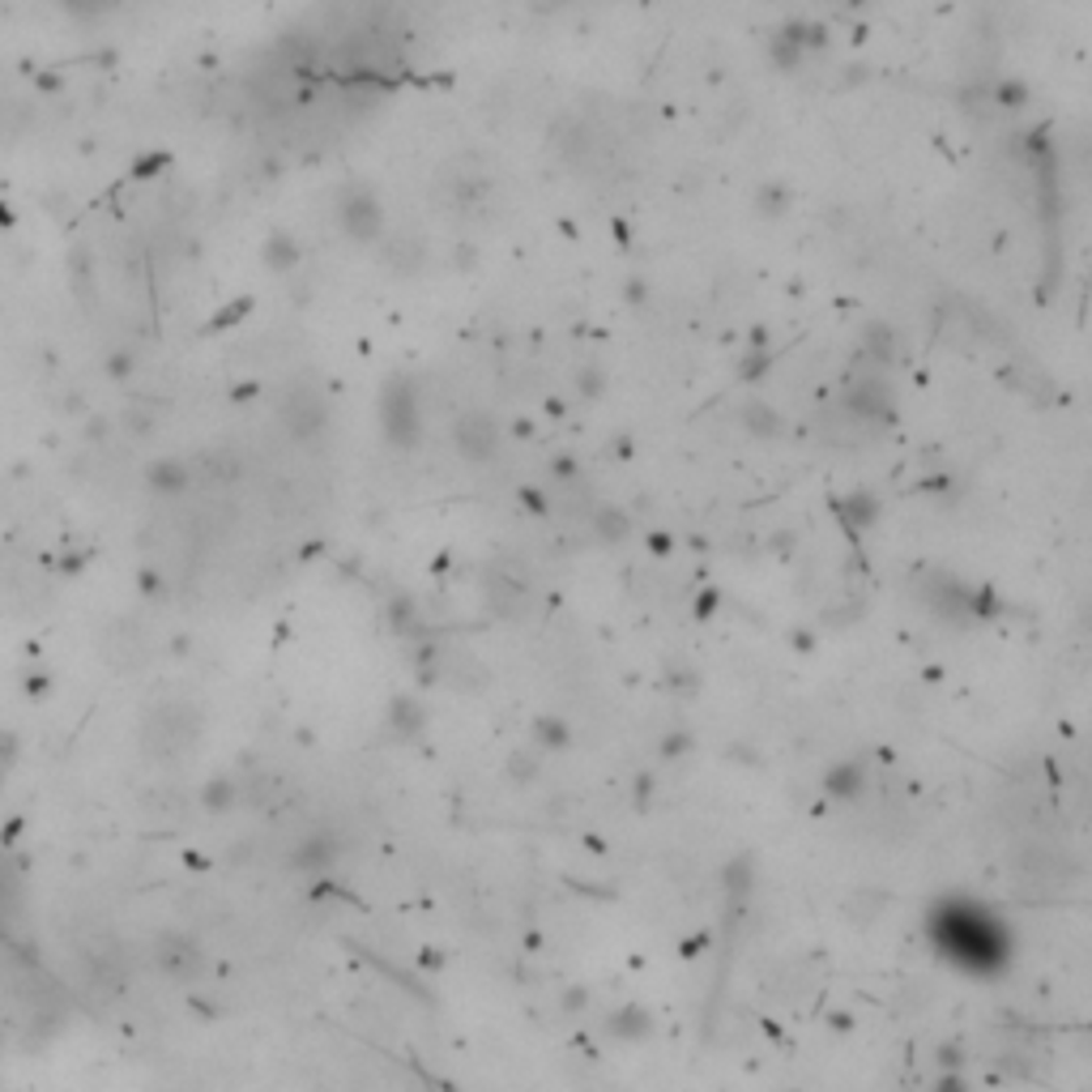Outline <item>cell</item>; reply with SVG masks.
<instances>
[{"label":"cell","instance_id":"1","mask_svg":"<svg viewBox=\"0 0 1092 1092\" xmlns=\"http://www.w3.org/2000/svg\"><path fill=\"white\" fill-rule=\"evenodd\" d=\"M943 930L952 934V943H956V960H965V965H973V969H991L995 960L1003 956V943H999V934H995V922H985V918L952 914V918L943 922Z\"/></svg>","mask_w":1092,"mask_h":1092},{"label":"cell","instance_id":"2","mask_svg":"<svg viewBox=\"0 0 1092 1092\" xmlns=\"http://www.w3.org/2000/svg\"><path fill=\"white\" fill-rule=\"evenodd\" d=\"M384 435L393 439L397 449H414L419 445V406H414V388L406 380H393L384 388V410H380Z\"/></svg>","mask_w":1092,"mask_h":1092},{"label":"cell","instance_id":"3","mask_svg":"<svg viewBox=\"0 0 1092 1092\" xmlns=\"http://www.w3.org/2000/svg\"><path fill=\"white\" fill-rule=\"evenodd\" d=\"M453 445H457V453L465 457V461H491L500 453V427H496V419H491V414H482V410H474V414H465V419L457 423V431H453Z\"/></svg>","mask_w":1092,"mask_h":1092},{"label":"cell","instance_id":"4","mask_svg":"<svg viewBox=\"0 0 1092 1092\" xmlns=\"http://www.w3.org/2000/svg\"><path fill=\"white\" fill-rule=\"evenodd\" d=\"M337 222L354 244H368L380 236V201L368 188H350L337 205Z\"/></svg>","mask_w":1092,"mask_h":1092},{"label":"cell","instance_id":"5","mask_svg":"<svg viewBox=\"0 0 1092 1092\" xmlns=\"http://www.w3.org/2000/svg\"><path fill=\"white\" fill-rule=\"evenodd\" d=\"M282 419H286V427H291L295 439H317L325 431V423H329V410H325V402L317 393H311V388H295L291 402L282 406Z\"/></svg>","mask_w":1092,"mask_h":1092},{"label":"cell","instance_id":"6","mask_svg":"<svg viewBox=\"0 0 1092 1092\" xmlns=\"http://www.w3.org/2000/svg\"><path fill=\"white\" fill-rule=\"evenodd\" d=\"M863 790H867V768L857 760H841L824 772V794H832V798L853 802V798H863Z\"/></svg>","mask_w":1092,"mask_h":1092},{"label":"cell","instance_id":"7","mask_svg":"<svg viewBox=\"0 0 1092 1092\" xmlns=\"http://www.w3.org/2000/svg\"><path fill=\"white\" fill-rule=\"evenodd\" d=\"M333 863V841L325 837V832H317V837H307L299 849H295V867L299 871H321Z\"/></svg>","mask_w":1092,"mask_h":1092},{"label":"cell","instance_id":"8","mask_svg":"<svg viewBox=\"0 0 1092 1092\" xmlns=\"http://www.w3.org/2000/svg\"><path fill=\"white\" fill-rule=\"evenodd\" d=\"M611 1033L623 1037V1042H640V1037H648V1011L644 1007H623L611 1016Z\"/></svg>","mask_w":1092,"mask_h":1092},{"label":"cell","instance_id":"9","mask_svg":"<svg viewBox=\"0 0 1092 1092\" xmlns=\"http://www.w3.org/2000/svg\"><path fill=\"white\" fill-rule=\"evenodd\" d=\"M743 427H747L751 435H760V439H772V435H782V431H786V423L776 419V414H772L768 406H760V402L743 406Z\"/></svg>","mask_w":1092,"mask_h":1092},{"label":"cell","instance_id":"10","mask_svg":"<svg viewBox=\"0 0 1092 1092\" xmlns=\"http://www.w3.org/2000/svg\"><path fill=\"white\" fill-rule=\"evenodd\" d=\"M534 734H538V747H546V751H568V743H572V730L559 717H542L534 725Z\"/></svg>","mask_w":1092,"mask_h":1092},{"label":"cell","instance_id":"11","mask_svg":"<svg viewBox=\"0 0 1092 1092\" xmlns=\"http://www.w3.org/2000/svg\"><path fill=\"white\" fill-rule=\"evenodd\" d=\"M597 534H602L606 542H623L632 534V516L623 508H602V512H597Z\"/></svg>","mask_w":1092,"mask_h":1092},{"label":"cell","instance_id":"12","mask_svg":"<svg viewBox=\"0 0 1092 1092\" xmlns=\"http://www.w3.org/2000/svg\"><path fill=\"white\" fill-rule=\"evenodd\" d=\"M867 354L875 363H892V354H896V333L888 325H871L867 329Z\"/></svg>","mask_w":1092,"mask_h":1092},{"label":"cell","instance_id":"13","mask_svg":"<svg viewBox=\"0 0 1092 1092\" xmlns=\"http://www.w3.org/2000/svg\"><path fill=\"white\" fill-rule=\"evenodd\" d=\"M388 713H393V730H397V734H414V730H419V725H423V709L414 705L410 696H397V700H393V709H388Z\"/></svg>","mask_w":1092,"mask_h":1092},{"label":"cell","instance_id":"14","mask_svg":"<svg viewBox=\"0 0 1092 1092\" xmlns=\"http://www.w3.org/2000/svg\"><path fill=\"white\" fill-rule=\"evenodd\" d=\"M265 256H269V265H274V269H295L303 252H299V244H291L286 236H274V244H269Z\"/></svg>","mask_w":1092,"mask_h":1092},{"label":"cell","instance_id":"15","mask_svg":"<svg viewBox=\"0 0 1092 1092\" xmlns=\"http://www.w3.org/2000/svg\"><path fill=\"white\" fill-rule=\"evenodd\" d=\"M508 776H512V782H521V786H530L534 776H538V756H534V751H512Z\"/></svg>","mask_w":1092,"mask_h":1092},{"label":"cell","instance_id":"16","mask_svg":"<svg viewBox=\"0 0 1092 1092\" xmlns=\"http://www.w3.org/2000/svg\"><path fill=\"white\" fill-rule=\"evenodd\" d=\"M786 201H790L786 184H764V188L756 193V210H760V214H782V210H786Z\"/></svg>","mask_w":1092,"mask_h":1092},{"label":"cell","instance_id":"17","mask_svg":"<svg viewBox=\"0 0 1092 1092\" xmlns=\"http://www.w3.org/2000/svg\"><path fill=\"white\" fill-rule=\"evenodd\" d=\"M995 102H1003V108H1024L1028 86L1024 82H1003V86H995Z\"/></svg>","mask_w":1092,"mask_h":1092},{"label":"cell","instance_id":"18","mask_svg":"<svg viewBox=\"0 0 1092 1092\" xmlns=\"http://www.w3.org/2000/svg\"><path fill=\"white\" fill-rule=\"evenodd\" d=\"M577 388H581V397H602V393H606V376L597 372V368H585V372L577 376Z\"/></svg>","mask_w":1092,"mask_h":1092},{"label":"cell","instance_id":"19","mask_svg":"<svg viewBox=\"0 0 1092 1092\" xmlns=\"http://www.w3.org/2000/svg\"><path fill=\"white\" fill-rule=\"evenodd\" d=\"M849 521L871 526V521H875V500H871V496H853V500H849Z\"/></svg>","mask_w":1092,"mask_h":1092},{"label":"cell","instance_id":"20","mask_svg":"<svg viewBox=\"0 0 1092 1092\" xmlns=\"http://www.w3.org/2000/svg\"><path fill=\"white\" fill-rule=\"evenodd\" d=\"M683 751H691V734H683V730H674L670 739H662V756L666 760H679Z\"/></svg>","mask_w":1092,"mask_h":1092},{"label":"cell","instance_id":"21","mask_svg":"<svg viewBox=\"0 0 1092 1092\" xmlns=\"http://www.w3.org/2000/svg\"><path fill=\"white\" fill-rule=\"evenodd\" d=\"M644 299H648V286H644V282H628V303L640 307Z\"/></svg>","mask_w":1092,"mask_h":1092},{"label":"cell","instance_id":"22","mask_svg":"<svg viewBox=\"0 0 1092 1092\" xmlns=\"http://www.w3.org/2000/svg\"><path fill=\"white\" fill-rule=\"evenodd\" d=\"M551 470H555V474H559V478H572V474H577V465H572V461H568V457H559V461H555V465H551Z\"/></svg>","mask_w":1092,"mask_h":1092},{"label":"cell","instance_id":"23","mask_svg":"<svg viewBox=\"0 0 1092 1092\" xmlns=\"http://www.w3.org/2000/svg\"><path fill=\"white\" fill-rule=\"evenodd\" d=\"M521 500H526V504H530L534 512H546V500L538 496V491H521Z\"/></svg>","mask_w":1092,"mask_h":1092}]
</instances>
